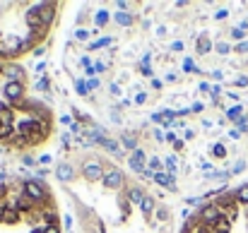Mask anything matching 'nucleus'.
Segmentation results:
<instances>
[{
    "label": "nucleus",
    "mask_w": 248,
    "mask_h": 233,
    "mask_svg": "<svg viewBox=\"0 0 248 233\" xmlns=\"http://www.w3.org/2000/svg\"><path fill=\"white\" fill-rule=\"evenodd\" d=\"M58 178L80 233H173L169 197L108 156H70Z\"/></svg>",
    "instance_id": "1"
},
{
    "label": "nucleus",
    "mask_w": 248,
    "mask_h": 233,
    "mask_svg": "<svg viewBox=\"0 0 248 233\" xmlns=\"http://www.w3.org/2000/svg\"><path fill=\"white\" fill-rule=\"evenodd\" d=\"M56 116L41 101L29 75L17 63H0V147L7 152H36L51 142Z\"/></svg>",
    "instance_id": "2"
},
{
    "label": "nucleus",
    "mask_w": 248,
    "mask_h": 233,
    "mask_svg": "<svg viewBox=\"0 0 248 233\" xmlns=\"http://www.w3.org/2000/svg\"><path fill=\"white\" fill-rule=\"evenodd\" d=\"M0 233H63L56 190L31 175H2Z\"/></svg>",
    "instance_id": "3"
},
{
    "label": "nucleus",
    "mask_w": 248,
    "mask_h": 233,
    "mask_svg": "<svg viewBox=\"0 0 248 233\" xmlns=\"http://www.w3.org/2000/svg\"><path fill=\"white\" fill-rule=\"evenodd\" d=\"M63 5L48 0L0 2V63H17L36 51L58 22Z\"/></svg>",
    "instance_id": "4"
},
{
    "label": "nucleus",
    "mask_w": 248,
    "mask_h": 233,
    "mask_svg": "<svg viewBox=\"0 0 248 233\" xmlns=\"http://www.w3.org/2000/svg\"><path fill=\"white\" fill-rule=\"evenodd\" d=\"M178 233H248V180L205 200Z\"/></svg>",
    "instance_id": "5"
}]
</instances>
